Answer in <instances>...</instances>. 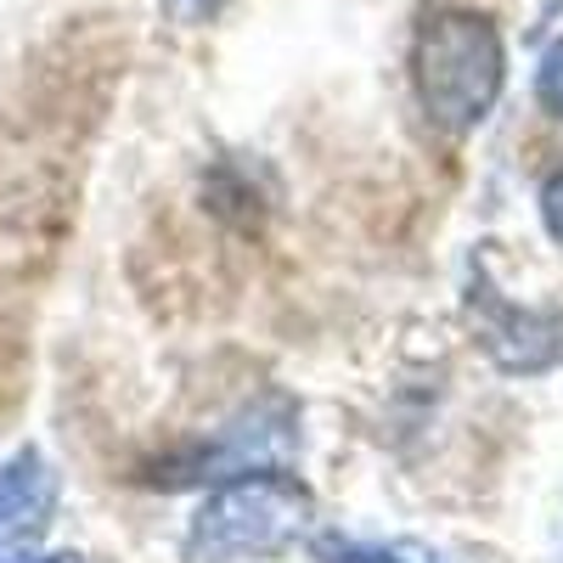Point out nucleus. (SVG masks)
Listing matches in <instances>:
<instances>
[{
  "mask_svg": "<svg viewBox=\"0 0 563 563\" xmlns=\"http://www.w3.org/2000/svg\"><path fill=\"white\" fill-rule=\"evenodd\" d=\"M411 79H417L422 113L440 130L467 135L474 124H485L507 79V52H501L496 23L479 12H434L417 29Z\"/></svg>",
  "mask_w": 563,
  "mask_h": 563,
  "instance_id": "1",
  "label": "nucleus"
},
{
  "mask_svg": "<svg viewBox=\"0 0 563 563\" xmlns=\"http://www.w3.org/2000/svg\"><path fill=\"white\" fill-rule=\"evenodd\" d=\"M310 507H316L310 490L294 474H282V467L238 474L198 507L192 525H186V563L271 558L310 530Z\"/></svg>",
  "mask_w": 563,
  "mask_h": 563,
  "instance_id": "2",
  "label": "nucleus"
},
{
  "mask_svg": "<svg viewBox=\"0 0 563 563\" xmlns=\"http://www.w3.org/2000/svg\"><path fill=\"white\" fill-rule=\"evenodd\" d=\"M467 316H474L479 344L490 350V361L507 366V372H547L563 355V321L507 305L490 282H479V288L467 294Z\"/></svg>",
  "mask_w": 563,
  "mask_h": 563,
  "instance_id": "3",
  "label": "nucleus"
},
{
  "mask_svg": "<svg viewBox=\"0 0 563 563\" xmlns=\"http://www.w3.org/2000/svg\"><path fill=\"white\" fill-rule=\"evenodd\" d=\"M57 479L45 474V462L34 451H18L7 467H0V536L18 525H40V512L52 507Z\"/></svg>",
  "mask_w": 563,
  "mask_h": 563,
  "instance_id": "4",
  "label": "nucleus"
},
{
  "mask_svg": "<svg viewBox=\"0 0 563 563\" xmlns=\"http://www.w3.org/2000/svg\"><path fill=\"white\" fill-rule=\"evenodd\" d=\"M310 552L321 563H451L445 552L422 547V541H361V536H339V530H321L310 541Z\"/></svg>",
  "mask_w": 563,
  "mask_h": 563,
  "instance_id": "5",
  "label": "nucleus"
},
{
  "mask_svg": "<svg viewBox=\"0 0 563 563\" xmlns=\"http://www.w3.org/2000/svg\"><path fill=\"white\" fill-rule=\"evenodd\" d=\"M536 97H541V108H547L552 119H563V45H552V52H547Z\"/></svg>",
  "mask_w": 563,
  "mask_h": 563,
  "instance_id": "6",
  "label": "nucleus"
},
{
  "mask_svg": "<svg viewBox=\"0 0 563 563\" xmlns=\"http://www.w3.org/2000/svg\"><path fill=\"white\" fill-rule=\"evenodd\" d=\"M220 7H225V0H164V18L180 23V29H198V23L220 18Z\"/></svg>",
  "mask_w": 563,
  "mask_h": 563,
  "instance_id": "7",
  "label": "nucleus"
},
{
  "mask_svg": "<svg viewBox=\"0 0 563 563\" xmlns=\"http://www.w3.org/2000/svg\"><path fill=\"white\" fill-rule=\"evenodd\" d=\"M541 214H547V231L563 243V169L541 186Z\"/></svg>",
  "mask_w": 563,
  "mask_h": 563,
  "instance_id": "8",
  "label": "nucleus"
},
{
  "mask_svg": "<svg viewBox=\"0 0 563 563\" xmlns=\"http://www.w3.org/2000/svg\"><path fill=\"white\" fill-rule=\"evenodd\" d=\"M29 563H85L79 552H57V558H29Z\"/></svg>",
  "mask_w": 563,
  "mask_h": 563,
  "instance_id": "9",
  "label": "nucleus"
}]
</instances>
